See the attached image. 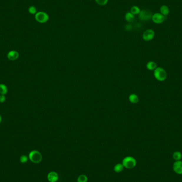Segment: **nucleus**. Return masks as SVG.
I'll return each instance as SVG.
<instances>
[{
    "label": "nucleus",
    "mask_w": 182,
    "mask_h": 182,
    "mask_svg": "<svg viewBox=\"0 0 182 182\" xmlns=\"http://www.w3.org/2000/svg\"><path fill=\"white\" fill-rule=\"evenodd\" d=\"M141 11V10L140 8L136 6H133L131 7L130 10V12L133 14L134 15H138V14H140Z\"/></svg>",
    "instance_id": "obj_14"
},
{
    "label": "nucleus",
    "mask_w": 182,
    "mask_h": 182,
    "mask_svg": "<svg viewBox=\"0 0 182 182\" xmlns=\"http://www.w3.org/2000/svg\"><path fill=\"white\" fill-rule=\"evenodd\" d=\"M28 12L31 14H34V15H35L36 13L37 12L36 7L34 6H29V8H28Z\"/></svg>",
    "instance_id": "obj_20"
},
{
    "label": "nucleus",
    "mask_w": 182,
    "mask_h": 182,
    "mask_svg": "<svg viewBox=\"0 0 182 182\" xmlns=\"http://www.w3.org/2000/svg\"><path fill=\"white\" fill-rule=\"evenodd\" d=\"M19 53L16 51H11L8 53V58L10 60H15L19 57Z\"/></svg>",
    "instance_id": "obj_10"
},
{
    "label": "nucleus",
    "mask_w": 182,
    "mask_h": 182,
    "mask_svg": "<svg viewBox=\"0 0 182 182\" xmlns=\"http://www.w3.org/2000/svg\"><path fill=\"white\" fill-rule=\"evenodd\" d=\"M87 181H88L87 176L85 175L82 174L78 176L77 181V182H87Z\"/></svg>",
    "instance_id": "obj_19"
},
{
    "label": "nucleus",
    "mask_w": 182,
    "mask_h": 182,
    "mask_svg": "<svg viewBox=\"0 0 182 182\" xmlns=\"http://www.w3.org/2000/svg\"><path fill=\"white\" fill-rule=\"evenodd\" d=\"M129 100L130 102L133 103H136L138 102L139 99L137 95L135 94H130L129 97Z\"/></svg>",
    "instance_id": "obj_16"
},
{
    "label": "nucleus",
    "mask_w": 182,
    "mask_h": 182,
    "mask_svg": "<svg viewBox=\"0 0 182 182\" xmlns=\"http://www.w3.org/2000/svg\"><path fill=\"white\" fill-rule=\"evenodd\" d=\"M173 157L174 160H175L176 161L181 160V159L182 158V153L179 151L175 152L174 154L173 155Z\"/></svg>",
    "instance_id": "obj_17"
},
{
    "label": "nucleus",
    "mask_w": 182,
    "mask_h": 182,
    "mask_svg": "<svg viewBox=\"0 0 182 182\" xmlns=\"http://www.w3.org/2000/svg\"><path fill=\"white\" fill-rule=\"evenodd\" d=\"M154 76L157 80L163 82L165 80L167 77V72L161 67H157L154 70Z\"/></svg>",
    "instance_id": "obj_1"
},
{
    "label": "nucleus",
    "mask_w": 182,
    "mask_h": 182,
    "mask_svg": "<svg viewBox=\"0 0 182 182\" xmlns=\"http://www.w3.org/2000/svg\"><path fill=\"white\" fill-rule=\"evenodd\" d=\"M8 92V88L4 84H0V94L1 95H5Z\"/></svg>",
    "instance_id": "obj_18"
},
{
    "label": "nucleus",
    "mask_w": 182,
    "mask_h": 182,
    "mask_svg": "<svg viewBox=\"0 0 182 182\" xmlns=\"http://www.w3.org/2000/svg\"><path fill=\"white\" fill-rule=\"evenodd\" d=\"M109 0H95V2L99 6H103L106 5L108 2Z\"/></svg>",
    "instance_id": "obj_21"
},
{
    "label": "nucleus",
    "mask_w": 182,
    "mask_h": 182,
    "mask_svg": "<svg viewBox=\"0 0 182 182\" xmlns=\"http://www.w3.org/2000/svg\"><path fill=\"white\" fill-rule=\"evenodd\" d=\"M153 14L148 10H142L138 14V18L143 21H148L152 19Z\"/></svg>",
    "instance_id": "obj_5"
},
{
    "label": "nucleus",
    "mask_w": 182,
    "mask_h": 182,
    "mask_svg": "<svg viewBox=\"0 0 182 182\" xmlns=\"http://www.w3.org/2000/svg\"><path fill=\"white\" fill-rule=\"evenodd\" d=\"M166 17L163 16L162 14H160V12H157L153 14L151 20L152 21L156 24H160L164 22L165 20Z\"/></svg>",
    "instance_id": "obj_6"
},
{
    "label": "nucleus",
    "mask_w": 182,
    "mask_h": 182,
    "mask_svg": "<svg viewBox=\"0 0 182 182\" xmlns=\"http://www.w3.org/2000/svg\"><path fill=\"white\" fill-rule=\"evenodd\" d=\"M155 31L151 29H146L142 35V38L145 41H150L155 37Z\"/></svg>",
    "instance_id": "obj_7"
},
{
    "label": "nucleus",
    "mask_w": 182,
    "mask_h": 182,
    "mask_svg": "<svg viewBox=\"0 0 182 182\" xmlns=\"http://www.w3.org/2000/svg\"><path fill=\"white\" fill-rule=\"evenodd\" d=\"M35 19L37 22L44 24L47 22L49 20V14L44 11H39L35 15Z\"/></svg>",
    "instance_id": "obj_2"
},
{
    "label": "nucleus",
    "mask_w": 182,
    "mask_h": 182,
    "mask_svg": "<svg viewBox=\"0 0 182 182\" xmlns=\"http://www.w3.org/2000/svg\"><path fill=\"white\" fill-rule=\"evenodd\" d=\"M6 100V97L4 96V95H0V102L2 103L5 101Z\"/></svg>",
    "instance_id": "obj_23"
},
{
    "label": "nucleus",
    "mask_w": 182,
    "mask_h": 182,
    "mask_svg": "<svg viewBox=\"0 0 182 182\" xmlns=\"http://www.w3.org/2000/svg\"><path fill=\"white\" fill-rule=\"evenodd\" d=\"M124 166L123 165V163H117L114 167V171L116 173H120L124 170Z\"/></svg>",
    "instance_id": "obj_15"
},
{
    "label": "nucleus",
    "mask_w": 182,
    "mask_h": 182,
    "mask_svg": "<svg viewBox=\"0 0 182 182\" xmlns=\"http://www.w3.org/2000/svg\"><path fill=\"white\" fill-rule=\"evenodd\" d=\"M131 28H132V26H131L130 24H128L126 26V29H131Z\"/></svg>",
    "instance_id": "obj_24"
},
{
    "label": "nucleus",
    "mask_w": 182,
    "mask_h": 182,
    "mask_svg": "<svg viewBox=\"0 0 182 182\" xmlns=\"http://www.w3.org/2000/svg\"><path fill=\"white\" fill-rule=\"evenodd\" d=\"M1 120H2V118H1V117L0 116V123L1 122Z\"/></svg>",
    "instance_id": "obj_25"
},
{
    "label": "nucleus",
    "mask_w": 182,
    "mask_h": 182,
    "mask_svg": "<svg viewBox=\"0 0 182 182\" xmlns=\"http://www.w3.org/2000/svg\"><path fill=\"white\" fill-rule=\"evenodd\" d=\"M125 19L128 23H131L134 21L135 19V15L132 14L130 12H127L125 15Z\"/></svg>",
    "instance_id": "obj_11"
},
{
    "label": "nucleus",
    "mask_w": 182,
    "mask_h": 182,
    "mask_svg": "<svg viewBox=\"0 0 182 182\" xmlns=\"http://www.w3.org/2000/svg\"><path fill=\"white\" fill-rule=\"evenodd\" d=\"M174 171L178 175L182 174V161L178 160L176 161L173 164Z\"/></svg>",
    "instance_id": "obj_8"
},
{
    "label": "nucleus",
    "mask_w": 182,
    "mask_h": 182,
    "mask_svg": "<svg viewBox=\"0 0 182 182\" xmlns=\"http://www.w3.org/2000/svg\"><path fill=\"white\" fill-rule=\"evenodd\" d=\"M122 163L124 167L127 169H132L136 165V160L134 158L128 156L123 160Z\"/></svg>",
    "instance_id": "obj_3"
},
{
    "label": "nucleus",
    "mask_w": 182,
    "mask_h": 182,
    "mask_svg": "<svg viewBox=\"0 0 182 182\" xmlns=\"http://www.w3.org/2000/svg\"><path fill=\"white\" fill-rule=\"evenodd\" d=\"M28 157L32 163H41L42 160V155L37 150H33L30 152Z\"/></svg>",
    "instance_id": "obj_4"
},
{
    "label": "nucleus",
    "mask_w": 182,
    "mask_h": 182,
    "mask_svg": "<svg viewBox=\"0 0 182 182\" xmlns=\"http://www.w3.org/2000/svg\"><path fill=\"white\" fill-rule=\"evenodd\" d=\"M47 178L50 182H56L58 181L59 176L55 171H51L47 175Z\"/></svg>",
    "instance_id": "obj_9"
},
{
    "label": "nucleus",
    "mask_w": 182,
    "mask_h": 182,
    "mask_svg": "<svg viewBox=\"0 0 182 182\" xmlns=\"http://www.w3.org/2000/svg\"><path fill=\"white\" fill-rule=\"evenodd\" d=\"M146 68L149 70H155L157 68V64L154 61H149L146 64Z\"/></svg>",
    "instance_id": "obj_13"
},
{
    "label": "nucleus",
    "mask_w": 182,
    "mask_h": 182,
    "mask_svg": "<svg viewBox=\"0 0 182 182\" xmlns=\"http://www.w3.org/2000/svg\"><path fill=\"white\" fill-rule=\"evenodd\" d=\"M28 159V158L27 156H26V155H21V156L20 157V162L21 163H27Z\"/></svg>",
    "instance_id": "obj_22"
},
{
    "label": "nucleus",
    "mask_w": 182,
    "mask_h": 182,
    "mask_svg": "<svg viewBox=\"0 0 182 182\" xmlns=\"http://www.w3.org/2000/svg\"><path fill=\"white\" fill-rule=\"evenodd\" d=\"M169 12H170V10L168 6L163 5L160 7V13L162 14L163 16L166 17L169 14Z\"/></svg>",
    "instance_id": "obj_12"
}]
</instances>
